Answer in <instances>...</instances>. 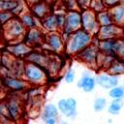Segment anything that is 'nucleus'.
Here are the masks:
<instances>
[{"label": "nucleus", "instance_id": "obj_1", "mask_svg": "<svg viewBox=\"0 0 124 124\" xmlns=\"http://www.w3.org/2000/svg\"><path fill=\"white\" fill-rule=\"evenodd\" d=\"M92 40L93 36L91 34L79 29L72 34L70 40L65 45V51L71 55H77L83 48L90 46L92 44Z\"/></svg>", "mask_w": 124, "mask_h": 124}, {"label": "nucleus", "instance_id": "obj_2", "mask_svg": "<svg viewBox=\"0 0 124 124\" xmlns=\"http://www.w3.org/2000/svg\"><path fill=\"white\" fill-rule=\"evenodd\" d=\"M2 36L10 45L22 42L26 33L25 27L22 25L18 17H14L4 26H2Z\"/></svg>", "mask_w": 124, "mask_h": 124}, {"label": "nucleus", "instance_id": "obj_3", "mask_svg": "<svg viewBox=\"0 0 124 124\" xmlns=\"http://www.w3.org/2000/svg\"><path fill=\"white\" fill-rule=\"evenodd\" d=\"M22 78H24L28 84L42 85L46 81V73L45 69L35 64L25 62Z\"/></svg>", "mask_w": 124, "mask_h": 124}, {"label": "nucleus", "instance_id": "obj_4", "mask_svg": "<svg viewBox=\"0 0 124 124\" xmlns=\"http://www.w3.org/2000/svg\"><path fill=\"white\" fill-rule=\"evenodd\" d=\"M80 17H81V29L88 32L92 36H96L100 28V25L97 22L96 14L89 9L80 12Z\"/></svg>", "mask_w": 124, "mask_h": 124}, {"label": "nucleus", "instance_id": "obj_5", "mask_svg": "<svg viewBox=\"0 0 124 124\" xmlns=\"http://www.w3.org/2000/svg\"><path fill=\"white\" fill-rule=\"evenodd\" d=\"M99 53H100L99 48L93 45H90L85 48H83L80 52H78L76 55V57L83 64H85L87 67L96 68Z\"/></svg>", "mask_w": 124, "mask_h": 124}, {"label": "nucleus", "instance_id": "obj_6", "mask_svg": "<svg viewBox=\"0 0 124 124\" xmlns=\"http://www.w3.org/2000/svg\"><path fill=\"white\" fill-rule=\"evenodd\" d=\"M56 106H57V108H58L59 112L64 114L67 118L75 119L76 116L78 115V109H77L78 102L73 97L58 100Z\"/></svg>", "mask_w": 124, "mask_h": 124}, {"label": "nucleus", "instance_id": "obj_7", "mask_svg": "<svg viewBox=\"0 0 124 124\" xmlns=\"http://www.w3.org/2000/svg\"><path fill=\"white\" fill-rule=\"evenodd\" d=\"M1 79L4 88L6 90H10L13 92H22L29 87L27 81L22 78L7 76V77H1Z\"/></svg>", "mask_w": 124, "mask_h": 124}, {"label": "nucleus", "instance_id": "obj_8", "mask_svg": "<svg viewBox=\"0 0 124 124\" xmlns=\"http://www.w3.org/2000/svg\"><path fill=\"white\" fill-rule=\"evenodd\" d=\"M45 33L41 28H35V29H29L26 30V33L23 37L22 42L27 45L30 48L34 49L37 46H43L45 41Z\"/></svg>", "mask_w": 124, "mask_h": 124}, {"label": "nucleus", "instance_id": "obj_9", "mask_svg": "<svg viewBox=\"0 0 124 124\" xmlns=\"http://www.w3.org/2000/svg\"><path fill=\"white\" fill-rule=\"evenodd\" d=\"M27 4H29L28 11L38 20H42L47 15H49L50 13H53V12H51V6H50L49 2H46V1H32V2H27Z\"/></svg>", "mask_w": 124, "mask_h": 124}, {"label": "nucleus", "instance_id": "obj_10", "mask_svg": "<svg viewBox=\"0 0 124 124\" xmlns=\"http://www.w3.org/2000/svg\"><path fill=\"white\" fill-rule=\"evenodd\" d=\"M7 112L9 115V118L12 121H18L22 116V104L19 98L17 97H11L5 101Z\"/></svg>", "mask_w": 124, "mask_h": 124}, {"label": "nucleus", "instance_id": "obj_11", "mask_svg": "<svg viewBox=\"0 0 124 124\" xmlns=\"http://www.w3.org/2000/svg\"><path fill=\"white\" fill-rule=\"evenodd\" d=\"M44 45L47 47V49L51 52H61L65 49V44L62 41L60 32H52L46 33Z\"/></svg>", "mask_w": 124, "mask_h": 124}, {"label": "nucleus", "instance_id": "obj_12", "mask_svg": "<svg viewBox=\"0 0 124 124\" xmlns=\"http://www.w3.org/2000/svg\"><path fill=\"white\" fill-rule=\"evenodd\" d=\"M81 29V17L79 11H73L66 13V24L62 31L73 34Z\"/></svg>", "mask_w": 124, "mask_h": 124}, {"label": "nucleus", "instance_id": "obj_13", "mask_svg": "<svg viewBox=\"0 0 124 124\" xmlns=\"http://www.w3.org/2000/svg\"><path fill=\"white\" fill-rule=\"evenodd\" d=\"M122 28L115 25H108V26H101L99 28V31L96 35V37L100 40H111V39H118L121 38L122 35Z\"/></svg>", "mask_w": 124, "mask_h": 124}, {"label": "nucleus", "instance_id": "obj_14", "mask_svg": "<svg viewBox=\"0 0 124 124\" xmlns=\"http://www.w3.org/2000/svg\"><path fill=\"white\" fill-rule=\"evenodd\" d=\"M49 59H50V55H48L47 53L37 50V49H32V51L25 57L24 61L27 63L35 64V65L46 70V68L49 62Z\"/></svg>", "mask_w": 124, "mask_h": 124}, {"label": "nucleus", "instance_id": "obj_15", "mask_svg": "<svg viewBox=\"0 0 124 124\" xmlns=\"http://www.w3.org/2000/svg\"><path fill=\"white\" fill-rule=\"evenodd\" d=\"M6 50L9 54L16 59H25V57L32 51V48H30L23 42H19L7 46Z\"/></svg>", "mask_w": 124, "mask_h": 124}, {"label": "nucleus", "instance_id": "obj_16", "mask_svg": "<svg viewBox=\"0 0 124 124\" xmlns=\"http://www.w3.org/2000/svg\"><path fill=\"white\" fill-rule=\"evenodd\" d=\"M77 86L86 93L92 92L96 86V77H94L89 71H84L81 74L80 78L77 82Z\"/></svg>", "mask_w": 124, "mask_h": 124}, {"label": "nucleus", "instance_id": "obj_17", "mask_svg": "<svg viewBox=\"0 0 124 124\" xmlns=\"http://www.w3.org/2000/svg\"><path fill=\"white\" fill-rule=\"evenodd\" d=\"M96 83L104 89L110 90L119 85V77H114L109 74H99L96 76Z\"/></svg>", "mask_w": 124, "mask_h": 124}, {"label": "nucleus", "instance_id": "obj_18", "mask_svg": "<svg viewBox=\"0 0 124 124\" xmlns=\"http://www.w3.org/2000/svg\"><path fill=\"white\" fill-rule=\"evenodd\" d=\"M119 39H111V40H103L100 41L99 44V51L101 53L104 54H108V55H112V56H116V50H117V46H118V42ZM117 57V56H116Z\"/></svg>", "mask_w": 124, "mask_h": 124}, {"label": "nucleus", "instance_id": "obj_19", "mask_svg": "<svg viewBox=\"0 0 124 124\" xmlns=\"http://www.w3.org/2000/svg\"><path fill=\"white\" fill-rule=\"evenodd\" d=\"M40 27L42 30L46 31V33L58 32L55 13H50L42 20H40Z\"/></svg>", "mask_w": 124, "mask_h": 124}, {"label": "nucleus", "instance_id": "obj_20", "mask_svg": "<svg viewBox=\"0 0 124 124\" xmlns=\"http://www.w3.org/2000/svg\"><path fill=\"white\" fill-rule=\"evenodd\" d=\"M18 18L26 30L40 28V20H38L29 11L22 14Z\"/></svg>", "mask_w": 124, "mask_h": 124}, {"label": "nucleus", "instance_id": "obj_21", "mask_svg": "<svg viewBox=\"0 0 124 124\" xmlns=\"http://www.w3.org/2000/svg\"><path fill=\"white\" fill-rule=\"evenodd\" d=\"M59 113L60 112L57 108V106L52 103H48L44 107L43 111L41 113V118L44 121L47 119H57V117L59 116Z\"/></svg>", "mask_w": 124, "mask_h": 124}, {"label": "nucleus", "instance_id": "obj_22", "mask_svg": "<svg viewBox=\"0 0 124 124\" xmlns=\"http://www.w3.org/2000/svg\"><path fill=\"white\" fill-rule=\"evenodd\" d=\"M107 71L108 74L114 77H119L124 75V59L117 57Z\"/></svg>", "mask_w": 124, "mask_h": 124}, {"label": "nucleus", "instance_id": "obj_23", "mask_svg": "<svg viewBox=\"0 0 124 124\" xmlns=\"http://www.w3.org/2000/svg\"><path fill=\"white\" fill-rule=\"evenodd\" d=\"M110 14L112 16L113 24L122 27V25L124 24V6H122L121 4L118 5L110 11Z\"/></svg>", "mask_w": 124, "mask_h": 124}, {"label": "nucleus", "instance_id": "obj_24", "mask_svg": "<svg viewBox=\"0 0 124 124\" xmlns=\"http://www.w3.org/2000/svg\"><path fill=\"white\" fill-rule=\"evenodd\" d=\"M96 18H97V22L100 25V27L113 24V20H112V16H111L110 11L105 10V11H103L101 13L96 14Z\"/></svg>", "mask_w": 124, "mask_h": 124}, {"label": "nucleus", "instance_id": "obj_25", "mask_svg": "<svg viewBox=\"0 0 124 124\" xmlns=\"http://www.w3.org/2000/svg\"><path fill=\"white\" fill-rule=\"evenodd\" d=\"M116 56H112V55H108V54H104V53H99L98 56V61H97V67L99 68H104L106 70H108L109 68V66L113 63V61L116 59Z\"/></svg>", "mask_w": 124, "mask_h": 124}, {"label": "nucleus", "instance_id": "obj_26", "mask_svg": "<svg viewBox=\"0 0 124 124\" xmlns=\"http://www.w3.org/2000/svg\"><path fill=\"white\" fill-rule=\"evenodd\" d=\"M123 106H124L123 100H111L107 108L108 113H110L111 115H117L122 110Z\"/></svg>", "mask_w": 124, "mask_h": 124}, {"label": "nucleus", "instance_id": "obj_27", "mask_svg": "<svg viewBox=\"0 0 124 124\" xmlns=\"http://www.w3.org/2000/svg\"><path fill=\"white\" fill-rule=\"evenodd\" d=\"M108 97L112 100H123L124 99V85H117L108 90Z\"/></svg>", "mask_w": 124, "mask_h": 124}, {"label": "nucleus", "instance_id": "obj_28", "mask_svg": "<svg viewBox=\"0 0 124 124\" xmlns=\"http://www.w3.org/2000/svg\"><path fill=\"white\" fill-rule=\"evenodd\" d=\"M108 108V101L105 97H97L93 103V109L96 112H101Z\"/></svg>", "mask_w": 124, "mask_h": 124}, {"label": "nucleus", "instance_id": "obj_29", "mask_svg": "<svg viewBox=\"0 0 124 124\" xmlns=\"http://www.w3.org/2000/svg\"><path fill=\"white\" fill-rule=\"evenodd\" d=\"M18 1L15 0H0V12H12L17 5Z\"/></svg>", "mask_w": 124, "mask_h": 124}, {"label": "nucleus", "instance_id": "obj_30", "mask_svg": "<svg viewBox=\"0 0 124 124\" xmlns=\"http://www.w3.org/2000/svg\"><path fill=\"white\" fill-rule=\"evenodd\" d=\"M55 16H56V23H57V29L58 32L62 31L65 24H66V13L59 11L55 13Z\"/></svg>", "mask_w": 124, "mask_h": 124}, {"label": "nucleus", "instance_id": "obj_31", "mask_svg": "<svg viewBox=\"0 0 124 124\" xmlns=\"http://www.w3.org/2000/svg\"><path fill=\"white\" fill-rule=\"evenodd\" d=\"M62 9L65 11V13L73 12V11H78V4L77 0H66L61 2Z\"/></svg>", "mask_w": 124, "mask_h": 124}, {"label": "nucleus", "instance_id": "obj_32", "mask_svg": "<svg viewBox=\"0 0 124 124\" xmlns=\"http://www.w3.org/2000/svg\"><path fill=\"white\" fill-rule=\"evenodd\" d=\"M90 10L93 11L95 14L101 13L103 11L106 10L105 4L103 0H91V4H90Z\"/></svg>", "mask_w": 124, "mask_h": 124}, {"label": "nucleus", "instance_id": "obj_33", "mask_svg": "<svg viewBox=\"0 0 124 124\" xmlns=\"http://www.w3.org/2000/svg\"><path fill=\"white\" fill-rule=\"evenodd\" d=\"M15 16L11 12H0V25L4 26L6 23H8L11 19H13Z\"/></svg>", "mask_w": 124, "mask_h": 124}, {"label": "nucleus", "instance_id": "obj_34", "mask_svg": "<svg viewBox=\"0 0 124 124\" xmlns=\"http://www.w3.org/2000/svg\"><path fill=\"white\" fill-rule=\"evenodd\" d=\"M63 78L65 80V82L67 83H73L76 80V73L73 69H68L66 71V73L63 76Z\"/></svg>", "mask_w": 124, "mask_h": 124}, {"label": "nucleus", "instance_id": "obj_35", "mask_svg": "<svg viewBox=\"0 0 124 124\" xmlns=\"http://www.w3.org/2000/svg\"><path fill=\"white\" fill-rule=\"evenodd\" d=\"M77 4H78V10L79 12H83L90 9L91 0H77Z\"/></svg>", "mask_w": 124, "mask_h": 124}, {"label": "nucleus", "instance_id": "obj_36", "mask_svg": "<svg viewBox=\"0 0 124 124\" xmlns=\"http://www.w3.org/2000/svg\"><path fill=\"white\" fill-rule=\"evenodd\" d=\"M103 1H104L106 10H108V11H111L112 9H114L115 7L120 5L119 0H103Z\"/></svg>", "mask_w": 124, "mask_h": 124}, {"label": "nucleus", "instance_id": "obj_37", "mask_svg": "<svg viewBox=\"0 0 124 124\" xmlns=\"http://www.w3.org/2000/svg\"><path fill=\"white\" fill-rule=\"evenodd\" d=\"M116 56L118 58L124 59V41L121 38L119 39V42H118V46H117V50H116Z\"/></svg>", "mask_w": 124, "mask_h": 124}, {"label": "nucleus", "instance_id": "obj_38", "mask_svg": "<svg viewBox=\"0 0 124 124\" xmlns=\"http://www.w3.org/2000/svg\"><path fill=\"white\" fill-rule=\"evenodd\" d=\"M44 122V124H57V119H47Z\"/></svg>", "mask_w": 124, "mask_h": 124}, {"label": "nucleus", "instance_id": "obj_39", "mask_svg": "<svg viewBox=\"0 0 124 124\" xmlns=\"http://www.w3.org/2000/svg\"><path fill=\"white\" fill-rule=\"evenodd\" d=\"M6 89L4 88V86H3V83H2V79H1V77H0V94L2 93V92H4Z\"/></svg>", "mask_w": 124, "mask_h": 124}, {"label": "nucleus", "instance_id": "obj_40", "mask_svg": "<svg viewBox=\"0 0 124 124\" xmlns=\"http://www.w3.org/2000/svg\"><path fill=\"white\" fill-rule=\"evenodd\" d=\"M121 39L124 41V31H122V35H121Z\"/></svg>", "mask_w": 124, "mask_h": 124}, {"label": "nucleus", "instance_id": "obj_41", "mask_svg": "<svg viewBox=\"0 0 124 124\" xmlns=\"http://www.w3.org/2000/svg\"><path fill=\"white\" fill-rule=\"evenodd\" d=\"M59 124H68V123H67L66 121H61V122H60Z\"/></svg>", "mask_w": 124, "mask_h": 124}, {"label": "nucleus", "instance_id": "obj_42", "mask_svg": "<svg viewBox=\"0 0 124 124\" xmlns=\"http://www.w3.org/2000/svg\"><path fill=\"white\" fill-rule=\"evenodd\" d=\"M120 4H121L122 6H124V0H121V1H120Z\"/></svg>", "mask_w": 124, "mask_h": 124}, {"label": "nucleus", "instance_id": "obj_43", "mask_svg": "<svg viewBox=\"0 0 124 124\" xmlns=\"http://www.w3.org/2000/svg\"><path fill=\"white\" fill-rule=\"evenodd\" d=\"M108 123H111V122H112V119H110V118L108 119Z\"/></svg>", "mask_w": 124, "mask_h": 124}, {"label": "nucleus", "instance_id": "obj_44", "mask_svg": "<svg viewBox=\"0 0 124 124\" xmlns=\"http://www.w3.org/2000/svg\"><path fill=\"white\" fill-rule=\"evenodd\" d=\"M1 59H2V52L0 51V63H1Z\"/></svg>", "mask_w": 124, "mask_h": 124}, {"label": "nucleus", "instance_id": "obj_45", "mask_svg": "<svg viewBox=\"0 0 124 124\" xmlns=\"http://www.w3.org/2000/svg\"><path fill=\"white\" fill-rule=\"evenodd\" d=\"M121 28H122V30H123V31H124V24H123V25H122V27H121Z\"/></svg>", "mask_w": 124, "mask_h": 124}, {"label": "nucleus", "instance_id": "obj_46", "mask_svg": "<svg viewBox=\"0 0 124 124\" xmlns=\"http://www.w3.org/2000/svg\"><path fill=\"white\" fill-rule=\"evenodd\" d=\"M123 85H124V78H123Z\"/></svg>", "mask_w": 124, "mask_h": 124}, {"label": "nucleus", "instance_id": "obj_47", "mask_svg": "<svg viewBox=\"0 0 124 124\" xmlns=\"http://www.w3.org/2000/svg\"><path fill=\"white\" fill-rule=\"evenodd\" d=\"M1 28H2V26H1V25H0V29H1Z\"/></svg>", "mask_w": 124, "mask_h": 124}, {"label": "nucleus", "instance_id": "obj_48", "mask_svg": "<svg viewBox=\"0 0 124 124\" xmlns=\"http://www.w3.org/2000/svg\"><path fill=\"white\" fill-rule=\"evenodd\" d=\"M0 124H1V123H0Z\"/></svg>", "mask_w": 124, "mask_h": 124}]
</instances>
